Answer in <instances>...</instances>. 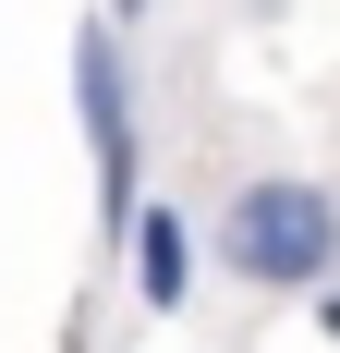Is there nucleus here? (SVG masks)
<instances>
[{"label":"nucleus","mask_w":340,"mask_h":353,"mask_svg":"<svg viewBox=\"0 0 340 353\" xmlns=\"http://www.w3.org/2000/svg\"><path fill=\"white\" fill-rule=\"evenodd\" d=\"M316 329H328V341H340V281H328V292H316Z\"/></svg>","instance_id":"obj_5"},{"label":"nucleus","mask_w":340,"mask_h":353,"mask_svg":"<svg viewBox=\"0 0 340 353\" xmlns=\"http://www.w3.org/2000/svg\"><path fill=\"white\" fill-rule=\"evenodd\" d=\"M73 110H85V159H98V232H134V61H122V37L85 25L73 37Z\"/></svg>","instance_id":"obj_2"},{"label":"nucleus","mask_w":340,"mask_h":353,"mask_svg":"<svg viewBox=\"0 0 340 353\" xmlns=\"http://www.w3.org/2000/svg\"><path fill=\"white\" fill-rule=\"evenodd\" d=\"M206 244L243 292H328L340 281V195L304 171H255V183H231Z\"/></svg>","instance_id":"obj_1"},{"label":"nucleus","mask_w":340,"mask_h":353,"mask_svg":"<svg viewBox=\"0 0 340 353\" xmlns=\"http://www.w3.org/2000/svg\"><path fill=\"white\" fill-rule=\"evenodd\" d=\"M98 25H109V37H122V25H146V0H109V12H98Z\"/></svg>","instance_id":"obj_4"},{"label":"nucleus","mask_w":340,"mask_h":353,"mask_svg":"<svg viewBox=\"0 0 340 353\" xmlns=\"http://www.w3.org/2000/svg\"><path fill=\"white\" fill-rule=\"evenodd\" d=\"M122 244H134V292H146V305H158V317H170V305L195 292V232H182V219H170V208H146L134 232H122Z\"/></svg>","instance_id":"obj_3"}]
</instances>
